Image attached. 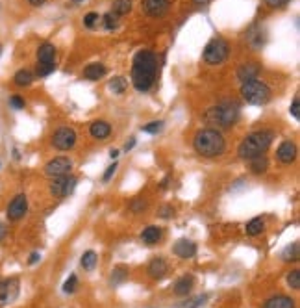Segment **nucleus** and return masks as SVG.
Segmentation results:
<instances>
[{
  "instance_id": "48",
  "label": "nucleus",
  "mask_w": 300,
  "mask_h": 308,
  "mask_svg": "<svg viewBox=\"0 0 300 308\" xmlns=\"http://www.w3.org/2000/svg\"><path fill=\"white\" fill-rule=\"evenodd\" d=\"M110 156H111V160H117V156H119V150H117V149H111V152H110Z\"/></svg>"
},
{
  "instance_id": "43",
  "label": "nucleus",
  "mask_w": 300,
  "mask_h": 308,
  "mask_svg": "<svg viewBox=\"0 0 300 308\" xmlns=\"http://www.w3.org/2000/svg\"><path fill=\"white\" fill-rule=\"evenodd\" d=\"M171 215H174V208H171V206H163L159 210V217H171Z\"/></svg>"
},
{
  "instance_id": "39",
  "label": "nucleus",
  "mask_w": 300,
  "mask_h": 308,
  "mask_svg": "<svg viewBox=\"0 0 300 308\" xmlns=\"http://www.w3.org/2000/svg\"><path fill=\"white\" fill-rule=\"evenodd\" d=\"M289 112H291V115L299 121V119H300V98H299V95L293 98V104H291Z\"/></svg>"
},
{
  "instance_id": "13",
  "label": "nucleus",
  "mask_w": 300,
  "mask_h": 308,
  "mask_svg": "<svg viewBox=\"0 0 300 308\" xmlns=\"http://www.w3.org/2000/svg\"><path fill=\"white\" fill-rule=\"evenodd\" d=\"M173 253H174L178 258H182V260H187V258H193V256L197 255V245L193 243L191 240H186V238H182V240H178L173 247Z\"/></svg>"
},
{
  "instance_id": "36",
  "label": "nucleus",
  "mask_w": 300,
  "mask_h": 308,
  "mask_svg": "<svg viewBox=\"0 0 300 308\" xmlns=\"http://www.w3.org/2000/svg\"><path fill=\"white\" fill-rule=\"evenodd\" d=\"M76 288H78V278H76V275H71L65 280V284H63V292L65 293H74Z\"/></svg>"
},
{
  "instance_id": "3",
  "label": "nucleus",
  "mask_w": 300,
  "mask_h": 308,
  "mask_svg": "<svg viewBox=\"0 0 300 308\" xmlns=\"http://www.w3.org/2000/svg\"><path fill=\"white\" fill-rule=\"evenodd\" d=\"M272 139H274V132L272 130H256L249 134L247 138L239 143L237 154L239 158L243 160H252L259 156V154H265L267 149L272 145Z\"/></svg>"
},
{
  "instance_id": "11",
  "label": "nucleus",
  "mask_w": 300,
  "mask_h": 308,
  "mask_svg": "<svg viewBox=\"0 0 300 308\" xmlns=\"http://www.w3.org/2000/svg\"><path fill=\"white\" fill-rule=\"evenodd\" d=\"M19 295V280L17 278H8L0 282V307L13 303Z\"/></svg>"
},
{
  "instance_id": "15",
  "label": "nucleus",
  "mask_w": 300,
  "mask_h": 308,
  "mask_svg": "<svg viewBox=\"0 0 300 308\" xmlns=\"http://www.w3.org/2000/svg\"><path fill=\"white\" fill-rule=\"evenodd\" d=\"M259 71H261V65H259L258 62H249V64L239 65L237 78L241 80V84H243V82H249V80L258 78Z\"/></svg>"
},
{
  "instance_id": "40",
  "label": "nucleus",
  "mask_w": 300,
  "mask_h": 308,
  "mask_svg": "<svg viewBox=\"0 0 300 308\" xmlns=\"http://www.w3.org/2000/svg\"><path fill=\"white\" fill-rule=\"evenodd\" d=\"M10 104L11 108H15V110H22V108H24V98L19 95H13L10 98Z\"/></svg>"
},
{
  "instance_id": "34",
  "label": "nucleus",
  "mask_w": 300,
  "mask_h": 308,
  "mask_svg": "<svg viewBox=\"0 0 300 308\" xmlns=\"http://www.w3.org/2000/svg\"><path fill=\"white\" fill-rule=\"evenodd\" d=\"M207 299V295H197V297H191L187 299L186 303H182V305H178L176 308H197L200 303H204Z\"/></svg>"
},
{
  "instance_id": "28",
  "label": "nucleus",
  "mask_w": 300,
  "mask_h": 308,
  "mask_svg": "<svg viewBox=\"0 0 300 308\" xmlns=\"http://www.w3.org/2000/svg\"><path fill=\"white\" fill-rule=\"evenodd\" d=\"M96 262H98V256H96L95 251H85L82 255V260H80V264H82V267L85 271H93Z\"/></svg>"
},
{
  "instance_id": "21",
  "label": "nucleus",
  "mask_w": 300,
  "mask_h": 308,
  "mask_svg": "<svg viewBox=\"0 0 300 308\" xmlns=\"http://www.w3.org/2000/svg\"><path fill=\"white\" fill-rule=\"evenodd\" d=\"M193 282H195V278L191 275L180 276V278L174 282V293L176 295H180V297L189 295V292H191V288H193Z\"/></svg>"
},
{
  "instance_id": "32",
  "label": "nucleus",
  "mask_w": 300,
  "mask_h": 308,
  "mask_svg": "<svg viewBox=\"0 0 300 308\" xmlns=\"http://www.w3.org/2000/svg\"><path fill=\"white\" fill-rule=\"evenodd\" d=\"M161 130H163V121H152V123L141 127V132H145V134H158Z\"/></svg>"
},
{
  "instance_id": "29",
  "label": "nucleus",
  "mask_w": 300,
  "mask_h": 308,
  "mask_svg": "<svg viewBox=\"0 0 300 308\" xmlns=\"http://www.w3.org/2000/svg\"><path fill=\"white\" fill-rule=\"evenodd\" d=\"M263 227H265V223H263V219L261 217H254L252 221H249L247 223V234L249 236H259V234L263 232Z\"/></svg>"
},
{
  "instance_id": "47",
  "label": "nucleus",
  "mask_w": 300,
  "mask_h": 308,
  "mask_svg": "<svg viewBox=\"0 0 300 308\" xmlns=\"http://www.w3.org/2000/svg\"><path fill=\"white\" fill-rule=\"evenodd\" d=\"M134 147H135V139L132 138V139H130V141H128V143L125 145V149H126V150H132Z\"/></svg>"
},
{
  "instance_id": "23",
  "label": "nucleus",
  "mask_w": 300,
  "mask_h": 308,
  "mask_svg": "<svg viewBox=\"0 0 300 308\" xmlns=\"http://www.w3.org/2000/svg\"><path fill=\"white\" fill-rule=\"evenodd\" d=\"M249 162H250V171L254 175H261V173H265V171L269 169V160H267L265 154H259V156L249 160Z\"/></svg>"
},
{
  "instance_id": "22",
  "label": "nucleus",
  "mask_w": 300,
  "mask_h": 308,
  "mask_svg": "<svg viewBox=\"0 0 300 308\" xmlns=\"http://www.w3.org/2000/svg\"><path fill=\"white\" fill-rule=\"evenodd\" d=\"M263 308H295V301L287 295H276L263 303Z\"/></svg>"
},
{
  "instance_id": "38",
  "label": "nucleus",
  "mask_w": 300,
  "mask_h": 308,
  "mask_svg": "<svg viewBox=\"0 0 300 308\" xmlns=\"http://www.w3.org/2000/svg\"><path fill=\"white\" fill-rule=\"evenodd\" d=\"M98 13H95V11H91V13H87L85 17H83V26L85 28H95L96 26V22H98Z\"/></svg>"
},
{
  "instance_id": "4",
  "label": "nucleus",
  "mask_w": 300,
  "mask_h": 308,
  "mask_svg": "<svg viewBox=\"0 0 300 308\" xmlns=\"http://www.w3.org/2000/svg\"><path fill=\"white\" fill-rule=\"evenodd\" d=\"M204 119L209 125H215L221 128H230L237 123L239 108L236 104H217L206 110Z\"/></svg>"
},
{
  "instance_id": "2",
  "label": "nucleus",
  "mask_w": 300,
  "mask_h": 308,
  "mask_svg": "<svg viewBox=\"0 0 300 308\" xmlns=\"http://www.w3.org/2000/svg\"><path fill=\"white\" fill-rule=\"evenodd\" d=\"M193 147L204 158H217L226 149V139L217 128H202L195 134Z\"/></svg>"
},
{
  "instance_id": "27",
  "label": "nucleus",
  "mask_w": 300,
  "mask_h": 308,
  "mask_svg": "<svg viewBox=\"0 0 300 308\" xmlns=\"http://www.w3.org/2000/svg\"><path fill=\"white\" fill-rule=\"evenodd\" d=\"M299 243L295 242V243L287 245L284 251H282V260L284 262H299Z\"/></svg>"
},
{
  "instance_id": "18",
  "label": "nucleus",
  "mask_w": 300,
  "mask_h": 308,
  "mask_svg": "<svg viewBox=\"0 0 300 308\" xmlns=\"http://www.w3.org/2000/svg\"><path fill=\"white\" fill-rule=\"evenodd\" d=\"M161 228L159 227H156V225H150V227H146L145 230L141 232V242L145 245H156L159 240H161Z\"/></svg>"
},
{
  "instance_id": "45",
  "label": "nucleus",
  "mask_w": 300,
  "mask_h": 308,
  "mask_svg": "<svg viewBox=\"0 0 300 308\" xmlns=\"http://www.w3.org/2000/svg\"><path fill=\"white\" fill-rule=\"evenodd\" d=\"M6 232H8V230H6V227H4V223H0V242H2L4 238H6Z\"/></svg>"
},
{
  "instance_id": "49",
  "label": "nucleus",
  "mask_w": 300,
  "mask_h": 308,
  "mask_svg": "<svg viewBox=\"0 0 300 308\" xmlns=\"http://www.w3.org/2000/svg\"><path fill=\"white\" fill-rule=\"evenodd\" d=\"M207 2H209V0H195V4H198V6H204Z\"/></svg>"
},
{
  "instance_id": "37",
  "label": "nucleus",
  "mask_w": 300,
  "mask_h": 308,
  "mask_svg": "<svg viewBox=\"0 0 300 308\" xmlns=\"http://www.w3.org/2000/svg\"><path fill=\"white\" fill-rule=\"evenodd\" d=\"M146 206L148 204H146L145 199H134V201L130 202V210L134 213H141L143 210H146Z\"/></svg>"
},
{
  "instance_id": "50",
  "label": "nucleus",
  "mask_w": 300,
  "mask_h": 308,
  "mask_svg": "<svg viewBox=\"0 0 300 308\" xmlns=\"http://www.w3.org/2000/svg\"><path fill=\"white\" fill-rule=\"evenodd\" d=\"M74 4H80V2H83V0H73Z\"/></svg>"
},
{
  "instance_id": "20",
  "label": "nucleus",
  "mask_w": 300,
  "mask_h": 308,
  "mask_svg": "<svg viewBox=\"0 0 300 308\" xmlns=\"http://www.w3.org/2000/svg\"><path fill=\"white\" fill-rule=\"evenodd\" d=\"M106 73H108V71H106V65L104 64H91L83 69V78L95 82V80H100Z\"/></svg>"
},
{
  "instance_id": "33",
  "label": "nucleus",
  "mask_w": 300,
  "mask_h": 308,
  "mask_svg": "<svg viewBox=\"0 0 300 308\" xmlns=\"http://www.w3.org/2000/svg\"><path fill=\"white\" fill-rule=\"evenodd\" d=\"M102 19H104V26H106V30H115V28L119 26V17L113 15L111 11H110V13H106Z\"/></svg>"
},
{
  "instance_id": "44",
  "label": "nucleus",
  "mask_w": 300,
  "mask_h": 308,
  "mask_svg": "<svg viewBox=\"0 0 300 308\" xmlns=\"http://www.w3.org/2000/svg\"><path fill=\"white\" fill-rule=\"evenodd\" d=\"M39 260H41V255H39V253H32L30 258H28V264H30V266H33V264H37Z\"/></svg>"
},
{
  "instance_id": "25",
  "label": "nucleus",
  "mask_w": 300,
  "mask_h": 308,
  "mask_svg": "<svg viewBox=\"0 0 300 308\" xmlns=\"http://www.w3.org/2000/svg\"><path fill=\"white\" fill-rule=\"evenodd\" d=\"M13 82L19 85V87H26V85H30L33 82V75H32V71H28V69H21V71L15 73Z\"/></svg>"
},
{
  "instance_id": "10",
  "label": "nucleus",
  "mask_w": 300,
  "mask_h": 308,
  "mask_svg": "<svg viewBox=\"0 0 300 308\" xmlns=\"http://www.w3.org/2000/svg\"><path fill=\"white\" fill-rule=\"evenodd\" d=\"M26 212H28V199H26V195L24 193L15 195L10 204H8V219L10 221H19V219H22L26 215Z\"/></svg>"
},
{
  "instance_id": "26",
  "label": "nucleus",
  "mask_w": 300,
  "mask_h": 308,
  "mask_svg": "<svg viewBox=\"0 0 300 308\" xmlns=\"http://www.w3.org/2000/svg\"><path fill=\"white\" fill-rule=\"evenodd\" d=\"M130 11H132V0H113V10H111L113 15L123 17V15H128Z\"/></svg>"
},
{
  "instance_id": "16",
  "label": "nucleus",
  "mask_w": 300,
  "mask_h": 308,
  "mask_svg": "<svg viewBox=\"0 0 300 308\" xmlns=\"http://www.w3.org/2000/svg\"><path fill=\"white\" fill-rule=\"evenodd\" d=\"M167 269H169V266H167L165 260L161 256H156L154 260L148 264V275H150V278H154V280H159V278L165 276Z\"/></svg>"
},
{
  "instance_id": "7",
  "label": "nucleus",
  "mask_w": 300,
  "mask_h": 308,
  "mask_svg": "<svg viewBox=\"0 0 300 308\" xmlns=\"http://www.w3.org/2000/svg\"><path fill=\"white\" fill-rule=\"evenodd\" d=\"M76 145V132L73 128H58L52 136V147L58 150H71Z\"/></svg>"
},
{
  "instance_id": "31",
  "label": "nucleus",
  "mask_w": 300,
  "mask_h": 308,
  "mask_svg": "<svg viewBox=\"0 0 300 308\" xmlns=\"http://www.w3.org/2000/svg\"><path fill=\"white\" fill-rule=\"evenodd\" d=\"M54 71H56V64L54 62H50V64H37V67H35V75L39 76V78L52 75Z\"/></svg>"
},
{
  "instance_id": "14",
  "label": "nucleus",
  "mask_w": 300,
  "mask_h": 308,
  "mask_svg": "<svg viewBox=\"0 0 300 308\" xmlns=\"http://www.w3.org/2000/svg\"><path fill=\"white\" fill-rule=\"evenodd\" d=\"M276 156L282 163H285V165H289L293 163L295 160H297V145L293 143V141H284V143H280L278 150H276Z\"/></svg>"
},
{
  "instance_id": "42",
  "label": "nucleus",
  "mask_w": 300,
  "mask_h": 308,
  "mask_svg": "<svg viewBox=\"0 0 300 308\" xmlns=\"http://www.w3.org/2000/svg\"><path fill=\"white\" fill-rule=\"evenodd\" d=\"M289 0H265V4L269 6V8H282V6H285Z\"/></svg>"
},
{
  "instance_id": "12",
  "label": "nucleus",
  "mask_w": 300,
  "mask_h": 308,
  "mask_svg": "<svg viewBox=\"0 0 300 308\" xmlns=\"http://www.w3.org/2000/svg\"><path fill=\"white\" fill-rule=\"evenodd\" d=\"M169 0H141V10L148 17H163L169 11Z\"/></svg>"
},
{
  "instance_id": "1",
  "label": "nucleus",
  "mask_w": 300,
  "mask_h": 308,
  "mask_svg": "<svg viewBox=\"0 0 300 308\" xmlns=\"http://www.w3.org/2000/svg\"><path fill=\"white\" fill-rule=\"evenodd\" d=\"M158 56L152 50H139L132 62V84L139 93H146L156 82Z\"/></svg>"
},
{
  "instance_id": "46",
  "label": "nucleus",
  "mask_w": 300,
  "mask_h": 308,
  "mask_svg": "<svg viewBox=\"0 0 300 308\" xmlns=\"http://www.w3.org/2000/svg\"><path fill=\"white\" fill-rule=\"evenodd\" d=\"M28 2H30L32 6H35V8H39V6H43V4L47 2V0H28Z\"/></svg>"
},
{
  "instance_id": "30",
  "label": "nucleus",
  "mask_w": 300,
  "mask_h": 308,
  "mask_svg": "<svg viewBox=\"0 0 300 308\" xmlns=\"http://www.w3.org/2000/svg\"><path fill=\"white\" fill-rule=\"evenodd\" d=\"M126 87H128V80H126L125 76H115L113 80L110 82V89L117 93V95H123L126 91Z\"/></svg>"
},
{
  "instance_id": "17",
  "label": "nucleus",
  "mask_w": 300,
  "mask_h": 308,
  "mask_svg": "<svg viewBox=\"0 0 300 308\" xmlns=\"http://www.w3.org/2000/svg\"><path fill=\"white\" fill-rule=\"evenodd\" d=\"M89 134L95 139H106L111 134V125L108 121H95L93 125L89 127Z\"/></svg>"
},
{
  "instance_id": "5",
  "label": "nucleus",
  "mask_w": 300,
  "mask_h": 308,
  "mask_svg": "<svg viewBox=\"0 0 300 308\" xmlns=\"http://www.w3.org/2000/svg\"><path fill=\"white\" fill-rule=\"evenodd\" d=\"M241 97H243V100H247L249 104L263 106V104H267L270 100L272 91H270V87L265 84V82L254 78V80H249V82H243V84H241Z\"/></svg>"
},
{
  "instance_id": "6",
  "label": "nucleus",
  "mask_w": 300,
  "mask_h": 308,
  "mask_svg": "<svg viewBox=\"0 0 300 308\" xmlns=\"http://www.w3.org/2000/svg\"><path fill=\"white\" fill-rule=\"evenodd\" d=\"M228 54H230V45L226 39L213 37L204 49V62L209 65H219L226 60Z\"/></svg>"
},
{
  "instance_id": "35",
  "label": "nucleus",
  "mask_w": 300,
  "mask_h": 308,
  "mask_svg": "<svg viewBox=\"0 0 300 308\" xmlns=\"http://www.w3.org/2000/svg\"><path fill=\"white\" fill-rule=\"evenodd\" d=\"M287 284L291 290H300V271L299 269H293L289 275H287Z\"/></svg>"
},
{
  "instance_id": "19",
  "label": "nucleus",
  "mask_w": 300,
  "mask_h": 308,
  "mask_svg": "<svg viewBox=\"0 0 300 308\" xmlns=\"http://www.w3.org/2000/svg\"><path fill=\"white\" fill-rule=\"evenodd\" d=\"M56 58V47L52 43H43L37 49V62L39 64H50Z\"/></svg>"
},
{
  "instance_id": "41",
  "label": "nucleus",
  "mask_w": 300,
  "mask_h": 308,
  "mask_svg": "<svg viewBox=\"0 0 300 308\" xmlns=\"http://www.w3.org/2000/svg\"><path fill=\"white\" fill-rule=\"evenodd\" d=\"M117 167H119V165H117V162H113V163H111V165H110V167L106 169V173H104V177H102V180H104V182L110 180V178H111V177L115 175V171H117Z\"/></svg>"
},
{
  "instance_id": "24",
  "label": "nucleus",
  "mask_w": 300,
  "mask_h": 308,
  "mask_svg": "<svg viewBox=\"0 0 300 308\" xmlns=\"http://www.w3.org/2000/svg\"><path fill=\"white\" fill-rule=\"evenodd\" d=\"M126 278H128V267L126 266H117L111 271V276H110V282H111V286H119V284H123Z\"/></svg>"
},
{
  "instance_id": "9",
  "label": "nucleus",
  "mask_w": 300,
  "mask_h": 308,
  "mask_svg": "<svg viewBox=\"0 0 300 308\" xmlns=\"http://www.w3.org/2000/svg\"><path fill=\"white\" fill-rule=\"evenodd\" d=\"M71 169H73V162L67 158V156H58V158L50 160L45 165V175L50 177V178H58V177L69 175Z\"/></svg>"
},
{
  "instance_id": "8",
  "label": "nucleus",
  "mask_w": 300,
  "mask_h": 308,
  "mask_svg": "<svg viewBox=\"0 0 300 308\" xmlns=\"http://www.w3.org/2000/svg\"><path fill=\"white\" fill-rule=\"evenodd\" d=\"M76 184H78V180H76L74 177H71V175L52 178L50 193L54 197H69V195L76 190Z\"/></svg>"
}]
</instances>
